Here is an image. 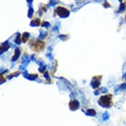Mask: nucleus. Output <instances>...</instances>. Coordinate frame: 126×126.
<instances>
[{
	"label": "nucleus",
	"mask_w": 126,
	"mask_h": 126,
	"mask_svg": "<svg viewBox=\"0 0 126 126\" xmlns=\"http://www.w3.org/2000/svg\"><path fill=\"white\" fill-rule=\"evenodd\" d=\"M100 103L101 104L102 106H105V107H110L111 106L112 104V96L110 95H106L102 96L100 99Z\"/></svg>",
	"instance_id": "nucleus-1"
},
{
	"label": "nucleus",
	"mask_w": 126,
	"mask_h": 126,
	"mask_svg": "<svg viewBox=\"0 0 126 126\" xmlns=\"http://www.w3.org/2000/svg\"><path fill=\"white\" fill-rule=\"evenodd\" d=\"M44 43L40 41H38L37 42H36L33 45V47H34V50H35V51L38 52V51L42 50V49L44 48Z\"/></svg>",
	"instance_id": "nucleus-2"
},
{
	"label": "nucleus",
	"mask_w": 126,
	"mask_h": 126,
	"mask_svg": "<svg viewBox=\"0 0 126 126\" xmlns=\"http://www.w3.org/2000/svg\"><path fill=\"white\" fill-rule=\"evenodd\" d=\"M69 106H70V108L73 110H74L77 109L79 108V104L77 102L75 101H71L69 103Z\"/></svg>",
	"instance_id": "nucleus-3"
}]
</instances>
